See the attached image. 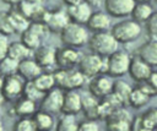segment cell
<instances>
[{
    "label": "cell",
    "instance_id": "cell-1",
    "mask_svg": "<svg viewBox=\"0 0 157 131\" xmlns=\"http://www.w3.org/2000/svg\"><path fill=\"white\" fill-rule=\"evenodd\" d=\"M88 48L91 53H94L102 58H107L118 49V42L110 33V31L94 32L91 38H88Z\"/></svg>",
    "mask_w": 157,
    "mask_h": 131
},
{
    "label": "cell",
    "instance_id": "cell-2",
    "mask_svg": "<svg viewBox=\"0 0 157 131\" xmlns=\"http://www.w3.org/2000/svg\"><path fill=\"white\" fill-rule=\"evenodd\" d=\"M110 33L113 34V37L119 44H128L136 40L141 36L142 28H141V24L135 20L126 18L115 23L110 28Z\"/></svg>",
    "mask_w": 157,
    "mask_h": 131
},
{
    "label": "cell",
    "instance_id": "cell-3",
    "mask_svg": "<svg viewBox=\"0 0 157 131\" xmlns=\"http://www.w3.org/2000/svg\"><path fill=\"white\" fill-rule=\"evenodd\" d=\"M60 38L61 42L67 47L81 48L88 42V31L83 24L70 21L60 31Z\"/></svg>",
    "mask_w": 157,
    "mask_h": 131
},
{
    "label": "cell",
    "instance_id": "cell-4",
    "mask_svg": "<svg viewBox=\"0 0 157 131\" xmlns=\"http://www.w3.org/2000/svg\"><path fill=\"white\" fill-rule=\"evenodd\" d=\"M131 56L124 50H115L104 58V73L110 77H121L128 73Z\"/></svg>",
    "mask_w": 157,
    "mask_h": 131
},
{
    "label": "cell",
    "instance_id": "cell-5",
    "mask_svg": "<svg viewBox=\"0 0 157 131\" xmlns=\"http://www.w3.org/2000/svg\"><path fill=\"white\" fill-rule=\"evenodd\" d=\"M53 76L55 86L63 91L78 89L85 84L87 80L78 70L74 69H58L53 72Z\"/></svg>",
    "mask_w": 157,
    "mask_h": 131
},
{
    "label": "cell",
    "instance_id": "cell-6",
    "mask_svg": "<svg viewBox=\"0 0 157 131\" xmlns=\"http://www.w3.org/2000/svg\"><path fill=\"white\" fill-rule=\"evenodd\" d=\"M77 66L78 71L86 78H92L99 73H104V58L94 53L85 54L81 56Z\"/></svg>",
    "mask_w": 157,
    "mask_h": 131
},
{
    "label": "cell",
    "instance_id": "cell-7",
    "mask_svg": "<svg viewBox=\"0 0 157 131\" xmlns=\"http://www.w3.org/2000/svg\"><path fill=\"white\" fill-rule=\"evenodd\" d=\"M82 54L77 50V48L72 47H63L55 49V65L59 69H74L77 66Z\"/></svg>",
    "mask_w": 157,
    "mask_h": 131
},
{
    "label": "cell",
    "instance_id": "cell-8",
    "mask_svg": "<svg viewBox=\"0 0 157 131\" xmlns=\"http://www.w3.org/2000/svg\"><path fill=\"white\" fill-rule=\"evenodd\" d=\"M107 129L113 131H125L130 130L131 115L124 109V107H119L114 109L105 119Z\"/></svg>",
    "mask_w": 157,
    "mask_h": 131
},
{
    "label": "cell",
    "instance_id": "cell-9",
    "mask_svg": "<svg viewBox=\"0 0 157 131\" xmlns=\"http://www.w3.org/2000/svg\"><path fill=\"white\" fill-rule=\"evenodd\" d=\"M63 98H64V91L59 87H54L45 92L40 99V110H44L50 114H56L61 111L63 105Z\"/></svg>",
    "mask_w": 157,
    "mask_h": 131
},
{
    "label": "cell",
    "instance_id": "cell-10",
    "mask_svg": "<svg viewBox=\"0 0 157 131\" xmlns=\"http://www.w3.org/2000/svg\"><path fill=\"white\" fill-rule=\"evenodd\" d=\"M42 22L48 27L49 32L60 33V31L70 22V20L65 10L55 9L52 11H45Z\"/></svg>",
    "mask_w": 157,
    "mask_h": 131
},
{
    "label": "cell",
    "instance_id": "cell-11",
    "mask_svg": "<svg viewBox=\"0 0 157 131\" xmlns=\"http://www.w3.org/2000/svg\"><path fill=\"white\" fill-rule=\"evenodd\" d=\"M22 88H23L22 77H20L17 73L5 76L0 94L2 95L4 100H13L22 94Z\"/></svg>",
    "mask_w": 157,
    "mask_h": 131
},
{
    "label": "cell",
    "instance_id": "cell-12",
    "mask_svg": "<svg viewBox=\"0 0 157 131\" xmlns=\"http://www.w3.org/2000/svg\"><path fill=\"white\" fill-rule=\"evenodd\" d=\"M90 80L91 81L88 83V92L96 98H103L112 92L113 80L107 73H99Z\"/></svg>",
    "mask_w": 157,
    "mask_h": 131
},
{
    "label": "cell",
    "instance_id": "cell-13",
    "mask_svg": "<svg viewBox=\"0 0 157 131\" xmlns=\"http://www.w3.org/2000/svg\"><path fill=\"white\" fill-rule=\"evenodd\" d=\"M134 5L135 0H105L103 6L110 17L123 18L130 16Z\"/></svg>",
    "mask_w": 157,
    "mask_h": 131
},
{
    "label": "cell",
    "instance_id": "cell-14",
    "mask_svg": "<svg viewBox=\"0 0 157 131\" xmlns=\"http://www.w3.org/2000/svg\"><path fill=\"white\" fill-rule=\"evenodd\" d=\"M92 12H93L92 7L87 2H85L83 0L77 2V4L69 5L67 10H66L69 20L71 22H76V23H80V24H86L90 16L92 15Z\"/></svg>",
    "mask_w": 157,
    "mask_h": 131
},
{
    "label": "cell",
    "instance_id": "cell-15",
    "mask_svg": "<svg viewBox=\"0 0 157 131\" xmlns=\"http://www.w3.org/2000/svg\"><path fill=\"white\" fill-rule=\"evenodd\" d=\"M151 71H152V66H150L147 62H145L141 58H139L137 55L131 58L128 73L130 75V77L134 81L140 82V81L146 80L150 76Z\"/></svg>",
    "mask_w": 157,
    "mask_h": 131
},
{
    "label": "cell",
    "instance_id": "cell-16",
    "mask_svg": "<svg viewBox=\"0 0 157 131\" xmlns=\"http://www.w3.org/2000/svg\"><path fill=\"white\" fill-rule=\"evenodd\" d=\"M81 108H82L81 94L76 89L64 91V98H63V105L60 113L76 115L81 111Z\"/></svg>",
    "mask_w": 157,
    "mask_h": 131
},
{
    "label": "cell",
    "instance_id": "cell-17",
    "mask_svg": "<svg viewBox=\"0 0 157 131\" xmlns=\"http://www.w3.org/2000/svg\"><path fill=\"white\" fill-rule=\"evenodd\" d=\"M137 56L150 66H157V37H148V39L139 48Z\"/></svg>",
    "mask_w": 157,
    "mask_h": 131
},
{
    "label": "cell",
    "instance_id": "cell-18",
    "mask_svg": "<svg viewBox=\"0 0 157 131\" xmlns=\"http://www.w3.org/2000/svg\"><path fill=\"white\" fill-rule=\"evenodd\" d=\"M18 11L27 17L29 21H40L43 20V16L47 10H44V7L42 6V2H33L29 0H23L18 4Z\"/></svg>",
    "mask_w": 157,
    "mask_h": 131
},
{
    "label": "cell",
    "instance_id": "cell-19",
    "mask_svg": "<svg viewBox=\"0 0 157 131\" xmlns=\"http://www.w3.org/2000/svg\"><path fill=\"white\" fill-rule=\"evenodd\" d=\"M86 24H87V28L92 32L109 31V28L112 26V20H110V16L107 12L93 11Z\"/></svg>",
    "mask_w": 157,
    "mask_h": 131
},
{
    "label": "cell",
    "instance_id": "cell-20",
    "mask_svg": "<svg viewBox=\"0 0 157 131\" xmlns=\"http://www.w3.org/2000/svg\"><path fill=\"white\" fill-rule=\"evenodd\" d=\"M34 51V60L36 62L44 69H49L55 65V48L52 45H39Z\"/></svg>",
    "mask_w": 157,
    "mask_h": 131
},
{
    "label": "cell",
    "instance_id": "cell-21",
    "mask_svg": "<svg viewBox=\"0 0 157 131\" xmlns=\"http://www.w3.org/2000/svg\"><path fill=\"white\" fill-rule=\"evenodd\" d=\"M42 71H43L42 67L36 62L34 59L27 58V59H23V60L18 61L17 75L20 77H22L23 80H26V81L34 80Z\"/></svg>",
    "mask_w": 157,
    "mask_h": 131
},
{
    "label": "cell",
    "instance_id": "cell-22",
    "mask_svg": "<svg viewBox=\"0 0 157 131\" xmlns=\"http://www.w3.org/2000/svg\"><path fill=\"white\" fill-rule=\"evenodd\" d=\"M81 111H83L85 116L91 120H98V98L88 92V94L81 95Z\"/></svg>",
    "mask_w": 157,
    "mask_h": 131
},
{
    "label": "cell",
    "instance_id": "cell-23",
    "mask_svg": "<svg viewBox=\"0 0 157 131\" xmlns=\"http://www.w3.org/2000/svg\"><path fill=\"white\" fill-rule=\"evenodd\" d=\"M132 87L123 81V80H117V81H113V86H112V93L120 100V103L125 107L128 105V99H129V95H130V92H131Z\"/></svg>",
    "mask_w": 157,
    "mask_h": 131
},
{
    "label": "cell",
    "instance_id": "cell-24",
    "mask_svg": "<svg viewBox=\"0 0 157 131\" xmlns=\"http://www.w3.org/2000/svg\"><path fill=\"white\" fill-rule=\"evenodd\" d=\"M12 111H13V115H17V116H32L36 111V102L22 97L13 104Z\"/></svg>",
    "mask_w": 157,
    "mask_h": 131
},
{
    "label": "cell",
    "instance_id": "cell-25",
    "mask_svg": "<svg viewBox=\"0 0 157 131\" xmlns=\"http://www.w3.org/2000/svg\"><path fill=\"white\" fill-rule=\"evenodd\" d=\"M152 12H153V9L148 2H135L130 16L136 22L145 23Z\"/></svg>",
    "mask_w": 157,
    "mask_h": 131
},
{
    "label": "cell",
    "instance_id": "cell-26",
    "mask_svg": "<svg viewBox=\"0 0 157 131\" xmlns=\"http://www.w3.org/2000/svg\"><path fill=\"white\" fill-rule=\"evenodd\" d=\"M7 13H9V18H10V23H11V27L13 29V33L15 32L22 33L25 29L28 28L29 20L27 17H25L18 10L11 9L10 11H7Z\"/></svg>",
    "mask_w": 157,
    "mask_h": 131
},
{
    "label": "cell",
    "instance_id": "cell-27",
    "mask_svg": "<svg viewBox=\"0 0 157 131\" xmlns=\"http://www.w3.org/2000/svg\"><path fill=\"white\" fill-rule=\"evenodd\" d=\"M31 53L32 50L28 49L22 42H12V43H9V47H7V56L17 60V61H21L23 59H27L31 56Z\"/></svg>",
    "mask_w": 157,
    "mask_h": 131
},
{
    "label": "cell",
    "instance_id": "cell-28",
    "mask_svg": "<svg viewBox=\"0 0 157 131\" xmlns=\"http://www.w3.org/2000/svg\"><path fill=\"white\" fill-rule=\"evenodd\" d=\"M34 125H36V130H50L54 126V118L53 114L47 113L44 110H39V111H34V114L32 115Z\"/></svg>",
    "mask_w": 157,
    "mask_h": 131
},
{
    "label": "cell",
    "instance_id": "cell-29",
    "mask_svg": "<svg viewBox=\"0 0 157 131\" xmlns=\"http://www.w3.org/2000/svg\"><path fill=\"white\" fill-rule=\"evenodd\" d=\"M33 83L36 84V87L42 91L43 93L48 92L49 89L55 87V81H54V76L53 72H40L34 80H32Z\"/></svg>",
    "mask_w": 157,
    "mask_h": 131
},
{
    "label": "cell",
    "instance_id": "cell-30",
    "mask_svg": "<svg viewBox=\"0 0 157 131\" xmlns=\"http://www.w3.org/2000/svg\"><path fill=\"white\" fill-rule=\"evenodd\" d=\"M140 121L142 130L157 129V107H152L147 109L142 115H140Z\"/></svg>",
    "mask_w": 157,
    "mask_h": 131
},
{
    "label": "cell",
    "instance_id": "cell-31",
    "mask_svg": "<svg viewBox=\"0 0 157 131\" xmlns=\"http://www.w3.org/2000/svg\"><path fill=\"white\" fill-rule=\"evenodd\" d=\"M150 97L147 94H145L137 86L135 88L131 89L130 92V95H129V99H128V104L131 105L132 108L135 109H140L142 107H145L148 102Z\"/></svg>",
    "mask_w": 157,
    "mask_h": 131
},
{
    "label": "cell",
    "instance_id": "cell-32",
    "mask_svg": "<svg viewBox=\"0 0 157 131\" xmlns=\"http://www.w3.org/2000/svg\"><path fill=\"white\" fill-rule=\"evenodd\" d=\"M21 42H22L28 49H31V50L33 51V50H36L39 45H42L43 39H42L39 36H37L32 29L27 28V29H25V31L21 33Z\"/></svg>",
    "mask_w": 157,
    "mask_h": 131
},
{
    "label": "cell",
    "instance_id": "cell-33",
    "mask_svg": "<svg viewBox=\"0 0 157 131\" xmlns=\"http://www.w3.org/2000/svg\"><path fill=\"white\" fill-rule=\"evenodd\" d=\"M77 120L74 114H65L63 113L61 118L58 121L56 130L58 131H75L77 130Z\"/></svg>",
    "mask_w": 157,
    "mask_h": 131
},
{
    "label": "cell",
    "instance_id": "cell-34",
    "mask_svg": "<svg viewBox=\"0 0 157 131\" xmlns=\"http://www.w3.org/2000/svg\"><path fill=\"white\" fill-rule=\"evenodd\" d=\"M17 67H18V61L7 55L0 60V75L2 77L17 73Z\"/></svg>",
    "mask_w": 157,
    "mask_h": 131
},
{
    "label": "cell",
    "instance_id": "cell-35",
    "mask_svg": "<svg viewBox=\"0 0 157 131\" xmlns=\"http://www.w3.org/2000/svg\"><path fill=\"white\" fill-rule=\"evenodd\" d=\"M22 94L25 98H28L33 102H37V100H40L42 97H43V92L39 91L36 84L33 83V81H27L26 83H23V88H22Z\"/></svg>",
    "mask_w": 157,
    "mask_h": 131
},
{
    "label": "cell",
    "instance_id": "cell-36",
    "mask_svg": "<svg viewBox=\"0 0 157 131\" xmlns=\"http://www.w3.org/2000/svg\"><path fill=\"white\" fill-rule=\"evenodd\" d=\"M13 130L16 131H34L36 125L32 118L29 116H21V119L13 125Z\"/></svg>",
    "mask_w": 157,
    "mask_h": 131
},
{
    "label": "cell",
    "instance_id": "cell-37",
    "mask_svg": "<svg viewBox=\"0 0 157 131\" xmlns=\"http://www.w3.org/2000/svg\"><path fill=\"white\" fill-rule=\"evenodd\" d=\"M13 33V29L10 23L7 11H0V34L10 36Z\"/></svg>",
    "mask_w": 157,
    "mask_h": 131
},
{
    "label": "cell",
    "instance_id": "cell-38",
    "mask_svg": "<svg viewBox=\"0 0 157 131\" xmlns=\"http://www.w3.org/2000/svg\"><path fill=\"white\" fill-rule=\"evenodd\" d=\"M146 31L148 33V37H157V12H152L151 16L145 22Z\"/></svg>",
    "mask_w": 157,
    "mask_h": 131
},
{
    "label": "cell",
    "instance_id": "cell-39",
    "mask_svg": "<svg viewBox=\"0 0 157 131\" xmlns=\"http://www.w3.org/2000/svg\"><path fill=\"white\" fill-rule=\"evenodd\" d=\"M98 129H99V125L96 122V120H91V119L78 122L77 125V130L80 131H97Z\"/></svg>",
    "mask_w": 157,
    "mask_h": 131
},
{
    "label": "cell",
    "instance_id": "cell-40",
    "mask_svg": "<svg viewBox=\"0 0 157 131\" xmlns=\"http://www.w3.org/2000/svg\"><path fill=\"white\" fill-rule=\"evenodd\" d=\"M7 47H9L7 36L0 34V60L6 56V54H7Z\"/></svg>",
    "mask_w": 157,
    "mask_h": 131
},
{
    "label": "cell",
    "instance_id": "cell-41",
    "mask_svg": "<svg viewBox=\"0 0 157 131\" xmlns=\"http://www.w3.org/2000/svg\"><path fill=\"white\" fill-rule=\"evenodd\" d=\"M144 81H146L156 92H157V72H155V71H151V73H150V76L146 78V80H144Z\"/></svg>",
    "mask_w": 157,
    "mask_h": 131
},
{
    "label": "cell",
    "instance_id": "cell-42",
    "mask_svg": "<svg viewBox=\"0 0 157 131\" xmlns=\"http://www.w3.org/2000/svg\"><path fill=\"white\" fill-rule=\"evenodd\" d=\"M85 2H87L92 9H99L104 5L105 0H83Z\"/></svg>",
    "mask_w": 157,
    "mask_h": 131
},
{
    "label": "cell",
    "instance_id": "cell-43",
    "mask_svg": "<svg viewBox=\"0 0 157 131\" xmlns=\"http://www.w3.org/2000/svg\"><path fill=\"white\" fill-rule=\"evenodd\" d=\"M5 4H9V5H18L21 1L23 0H2Z\"/></svg>",
    "mask_w": 157,
    "mask_h": 131
},
{
    "label": "cell",
    "instance_id": "cell-44",
    "mask_svg": "<svg viewBox=\"0 0 157 131\" xmlns=\"http://www.w3.org/2000/svg\"><path fill=\"white\" fill-rule=\"evenodd\" d=\"M80 1H82V0H64V2L69 6V5H74V4H77V2H80Z\"/></svg>",
    "mask_w": 157,
    "mask_h": 131
},
{
    "label": "cell",
    "instance_id": "cell-45",
    "mask_svg": "<svg viewBox=\"0 0 157 131\" xmlns=\"http://www.w3.org/2000/svg\"><path fill=\"white\" fill-rule=\"evenodd\" d=\"M2 82H4V77L0 75V91H1V87H2Z\"/></svg>",
    "mask_w": 157,
    "mask_h": 131
},
{
    "label": "cell",
    "instance_id": "cell-46",
    "mask_svg": "<svg viewBox=\"0 0 157 131\" xmlns=\"http://www.w3.org/2000/svg\"><path fill=\"white\" fill-rule=\"evenodd\" d=\"M151 0H135V2H150Z\"/></svg>",
    "mask_w": 157,
    "mask_h": 131
},
{
    "label": "cell",
    "instance_id": "cell-47",
    "mask_svg": "<svg viewBox=\"0 0 157 131\" xmlns=\"http://www.w3.org/2000/svg\"><path fill=\"white\" fill-rule=\"evenodd\" d=\"M4 126H2V121H1V118H0V130H2Z\"/></svg>",
    "mask_w": 157,
    "mask_h": 131
},
{
    "label": "cell",
    "instance_id": "cell-48",
    "mask_svg": "<svg viewBox=\"0 0 157 131\" xmlns=\"http://www.w3.org/2000/svg\"><path fill=\"white\" fill-rule=\"evenodd\" d=\"M29 1H33V2H42V0H29Z\"/></svg>",
    "mask_w": 157,
    "mask_h": 131
},
{
    "label": "cell",
    "instance_id": "cell-49",
    "mask_svg": "<svg viewBox=\"0 0 157 131\" xmlns=\"http://www.w3.org/2000/svg\"><path fill=\"white\" fill-rule=\"evenodd\" d=\"M156 1H157V0H156Z\"/></svg>",
    "mask_w": 157,
    "mask_h": 131
}]
</instances>
